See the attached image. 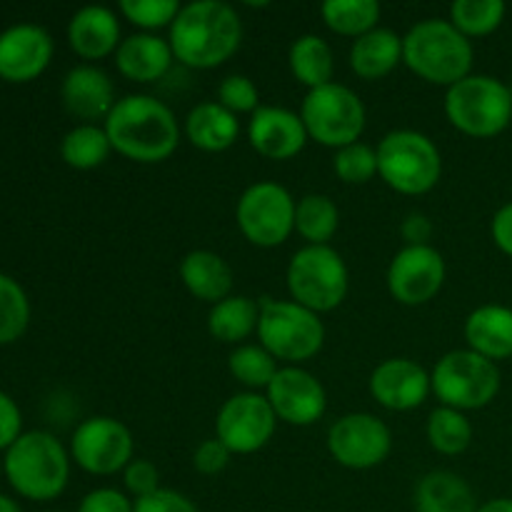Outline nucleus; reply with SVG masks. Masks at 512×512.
Masks as SVG:
<instances>
[{
    "instance_id": "f257e3e1",
    "label": "nucleus",
    "mask_w": 512,
    "mask_h": 512,
    "mask_svg": "<svg viewBox=\"0 0 512 512\" xmlns=\"http://www.w3.org/2000/svg\"><path fill=\"white\" fill-rule=\"evenodd\" d=\"M168 43L185 68L213 70L228 63L243 43V20L223 0H195L180 8L170 25Z\"/></svg>"
},
{
    "instance_id": "f03ea898",
    "label": "nucleus",
    "mask_w": 512,
    "mask_h": 512,
    "mask_svg": "<svg viewBox=\"0 0 512 512\" xmlns=\"http://www.w3.org/2000/svg\"><path fill=\"white\" fill-rule=\"evenodd\" d=\"M115 153L133 163L155 165L180 145V125L173 110L155 95H125L103 123Z\"/></svg>"
},
{
    "instance_id": "7ed1b4c3",
    "label": "nucleus",
    "mask_w": 512,
    "mask_h": 512,
    "mask_svg": "<svg viewBox=\"0 0 512 512\" xmlns=\"http://www.w3.org/2000/svg\"><path fill=\"white\" fill-rule=\"evenodd\" d=\"M3 473L20 498L50 503L68 488L70 453L48 430H28L5 450Z\"/></svg>"
},
{
    "instance_id": "20e7f679",
    "label": "nucleus",
    "mask_w": 512,
    "mask_h": 512,
    "mask_svg": "<svg viewBox=\"0 0 512 512\" xmlns=\"http://www.w3.org/2000/svg\"><path fill=\"white\" fill-rule=\"evenodd\" d=\"M473 40L465 38L448 18H428L403 35V63L430 85H450L473 70Z\"/></svg>"
},
{
    "instance_id": "39448f33",
    "label": "nucleus",
    "mask_w": 512,
    "mask_h": 512,
    "mask_svg": "<svg viewBox=\"0 0 512 512\" xmlns=\"http://www.w3.org/2000/svg\"><path fill=\"white\" fill-rule=\"evenodd\" d=\"M378 175L400 195H425L440 183L443 155L420 130L398 128L378 143Z\"/></svg>"
},
{
    "instance_id": "423d86ee",
    "label": "nucleus",
    "mask_w": 512,
    "mask_h": 512,
    "mask_svg": "<svg viewBox=\"0 0 512 512\" xmlns=\"http://www.w3.org/2000/svg\"><path fill=\"white\" fill-rule=\"evenodd\" d=\"M445 118L470 138H495L512 120L510 85L493 75L470 73L445 90Z\"/></svg>"
},
{
    "instance_id": "0eeeda50",
    "label": "nucleus",
    "mask_w": 512,
    "mask_h": 512,
    "mask_svg": "<svg viewBox=\"0 0 512 512\" xmlns=\"http://www.w3.org/2000/svg\"><path fill=\"white\" fill-rule=\"evenodd\" d=\"M258 340L275 360L288 365L315 358L325 345V325L318 313L295 300H260Z\"/></svg>"
},
{
    "instance_id": "6e6552de",
    "label": "nucleus",
    "mask_w": 512,
    "mask_h": 512,
    "mask_svg": "<svg viewBox=\"0 0 512 512\" xmlns=\"http://www.w3.org/2000/svg\"><path fill=\"white\" fill-rule=\"evenodd\" d=\"M290 300L313 313H330L350 290V273L343 255L330 245H305L285 270Z\"/></svg>"
},
{
    "instance_id": "1a4fd4ad",
    "label": "nucleus",
    "mask_w": 512,
    "mask_h": 512,
    "mask_svg": "<svg viewBox=\"0 0 512 512\" xmlns=\"http://www.w3.org/2000/svg\"><path fill=\"white\" fill-rule=\"evenodd\" d=\"M435 398L460 413L488 408L500 393V368L470 348L450 350L430 373Z\"/></svg>"
},
{
    "instance_id": "9d476101",
    "label": "nucleus",
    "mask_w": 512,
    "mask_h": 512,
    "mask_svg": "<svg viewBox=\"0 0 512 512\" xmlns=\"http://www.w3.org/2000/svg\"><path fill=\"white\" fill-rule=\"evenodd\" d=\"M300 118H303L310 140L335 150L358 143L365 123H368V113H365L360 95L335 80L305 93Z\"/></svg>"
},
{
    "instance_id": "9b49d317",
    "label": "nucleus",
    "mask_w": 512,
    "mask_h": 512,
    "mask_svg": "<svg viewBox=\"0 0 512 512\" xmlns=\"http://www.w3.org/2000/svg\"><path fill=\"white\" fill-rule=\"evenodd\" d=\"M298 200L288 188L273 180L248 185L235 205V220L248 243L258 248H278L295 233Z\"/></svg>"
},
{
    "instance_id": "f8f14e48",
    "label": "nucleus",
    "mask_w": 512,
    "mask_h": 512,
    "mask_svg": "<svg viewBox=\"0 0 512 512\" xmlns=\"http://www.w3.org/2000/svg\"><path fill=\"white\" fill-rule=\"evenodd\" d=\"M133 433L125 423L110 415H93L75 428L70 438V460L90 475L123 473L135 458Z\"/></svg>"
},
{
    "instance_id": "ddd939ff",
    "label": "nucleus",
    "mask_w": 512,
    "mask_h": 512,
    "mask_svg": "<svg viewBox=\"0 0 512 512\" xmlns=\"http://www.w3.org/2000/svg\"><path fill=\"white\" fill-rule=\"evenodd\" d=\"M328 453L348 470H373L388 460L393 433L373 413H348L328 430Z\"/></svg>"
},
{
    "instance_id": "4468645a",
    "label": "nucleus",
    "mask_w": 512,
    "mask_h": 512,
    "mask_svg": "<svg viewBox=\"0 0 512 512\" xmlns=\"http://www.w3.org/2000/svg\"><path fill=\"white\" fill-rule=\"evenodd\" d=\"M278 418L260 393H238L225 400L215 418V438L233 455H253L273 440Z\"/></svg>"
},
{
    "instance_id": "2eb2a0df",
    "label": "nucleus",
    "mask_w": 512,
    "mask_h": 512,
    "mask_svg": "<svg viewBox=\"0 0 512 512\" xmlns=\"http://www.w3.org/2000/svg\"><path fill=\"white\" fill-rule=\"evenodd\" d=\"M445 275H448V268L438 248L405 245L388 265V290L400 305L418 308V305L430 303L443 290Z\"/></svg>"
},
{
    "instance_id": "dca6fc26",
    "label": "nucleus",
    "mask_w": 512,
    "mask_h": 512,
    "mask_svg": "<svg viewBox=\"0 0 512 512\" xmlns=\"http://www.w3.org/2000/svg\"><path fill=\"white\" fill-rule=\"evenodd\" d=\"M275 418L295 428L315 425L328 410V393L323 383L300 365H285L265 390Z\"/></svg>"
},
{
    "instance_id": "f3484780",
    "label": "nucleus",
    "mask_w": 512,
    "mask_h": 512,
    "mask_svg": "<svg viewBox=\"0 0 512 512\" xmlns=\"http://www.w3.org/2000/svg\"><path fill=\"white\" fill-rule=\"evenodd\" d=\"M53 50V35L40 25H10L0 33V80L23 85L40 78L53 60Z\"/></svg>"
},
{
    "instance_id": "a211bd4d",
    "label": "nucleus",
    "mask_w": 512,
    "mask_h": 512,
    "mask_svg": "<svg viewBox=\"0 0 512 512\" xmlns=\"http://www.w3.org/2000/svg\"><path fill=\"white\" fill-rule=\"evenodd\" d=\"M370 395L378 405L393 413L420 408L433 393L430 373L410 358H388L370 373Z\"/></svg>"
},
{
    "instance_id": "6ab92c4d",
    "label": "nucleus",
    "mask_w": 512,
    "mask_h": 512,
    "mask_svg": "<svg viewBox=\"0 0 512 512\" xmlns=\"http://www.w3.org/2000/svg\"><path fill=\"white\" fill-rule=\"evenodd\" d=\"M300 113L280 105H260L248 120V143L258 155L268 160H290L308 145Z\"/></svg>"
},
{
    "instance_id": "aec40b11",
    "label": "nucleus",
    "mask_w": 512,
    "mask_h": 512,
    "mask_svg": "<svg viewBox=\"0 0 512 512\" xmlns=\"http://www.w3.org/2000/svg\"><path fill=\"white\" fill-rule=\"evenodd\" d=\"M60 100L73 118L83 123L98 125V120H108L115 103V85L110 75L98 65H75L65 73L60 83Z\"/></svg>"
},
{
    "instance_id": "412c9836",
    "label": "nucleus",
    "mask_w": 512,
    "mask_h": 512,
    "mask_svg": "<svg viewBox=\"0 0 512 512\" xmlns=\"http://www.w3.org/2000/svg\"><path fill=\"white\" fill-rule=\"evenodd\" d=\"M68 43L83 60H103L115 55L120 40V20L105 5H85L75 10L68 23Z\"/></svg>"
},
{
    "instance_id": "4be33fe9",
    "label": "nucleus",
    "mask_w": 512,
    "mask_h": 512,
    "mask_svg": "<svg viewBox=\"0 0 512 512\" xmlns=\"http://www.w3.org/2000/svg\"><path fill=\"white\" fill-rule=\"evenodd\" d=\"M115 68L133 83H158L173 68V48L155 33H133L115 50Z\"/></svg>"
},
{
    "instance_id": "5701e85b",
    "label": "nucleus",
    "mask_w": 512,
    "mask_h": 512,
    "mask_svg": "<svg viewBox=\"0 0 512 512\" xmlns=\"http://www.w3.org/2000/svg\"><path fill=\"white\" fill-rule=\"evenodd\" d=\"M180 280H183L185 290L193 298L203 300V303L218 305L220 300L233 295V268L223 255L215 250H190L183 260H180Z\"/></svg>"
},
{
    "instance_id": "b1692460",
    "label": "nucleus",
    "mask_w": 512,
    "mask_h": 512,
    "mask_svg": "<svg viewBox=\"0 0 512 512\" xmlns=\"http://www.w3.org/2000/svg\"><path fill=\"white\" fill-rule=\"evenodd\" d=\"M465 343L473 353L493 360L512 358V308L508 305H480L465 318Z\"/></svg>"
},
{
    "instance_id": "393cba45",
    "label": "nucleus",
    "mask_w": 512,
    "mask_h": 512,
    "mask_svg": "<svg viewBox=\"0 0 512 512\" xmlns=\"http://www.w3.org/2000/svg\"><path fill=\"white\" fill-rule=\"evenodd\" d=\"M350 68L363 80H380L403 63V35L378 25L350 45Z\"/></svg>"
},
{
    "instance_id": "a878e982",
    "label": "nucleus",
    "mask_w": 512,
    "mask_h": 512,
    "mask_svg": "<svg viewBox=\"0 0 512 512\" xmlns=\"http://www.w3.org/2000/svg\"><path fill=\"white\" fill-rule=\"evenodd\" d=\"M240 135L238 115L230 113L218 100H205L190 108L185 118V138L203 153H223L233 148Z\"/></svg>"
},
{
    "instance_id": "bb28decb",
    "label": "nucleus",
    "mask_w": 512,
    "mask_h": 512,
    "mask_svg": "<svg viewBox=\"0 0 512 512\" xmlns=\"http://www.w3.org/2000/svg\"><path fill=\"white\" fill-rule=\"evenodd\" d=\"M415 512H478L473 488L453 470H430L415 485Z\"/></svg>"
},
{
    "instance_id": "cd10ccee",
    "label": "nucleus",
    "mask_w": 512,
    "mask_h": 512,
    "mask_svg": "<svg viewBox=\"0 0 512 512\" xmlns=\"http://www.w3.org/2000/svg\"><path fill=\"white\" fill-rule=\"evenodd\" d=\"M260 303H255L248 295H230L210 308L208 333L215 340L228 345H243L250 335L258 333Z\"/></svg>"
},
{
    "instance_id": "c85d7f7f",
    "label": "nucleus",
    "mask_w": 512,
    "mask_h": 512,
    "mask_svg": "<svg viewBox=\"0 0 512 512\" xmlns=\"http://www.w3.org/2000/svg\"><path fill=\"white\" fill-rule=\"evenodd\" d=\"M288 65L293 78L308 90L333 83L335 55L328 40L320 38V35L305 33L295 38L288 50Z\"/></svg>"
},
{
    "instance_id": "c756f323",
    "label": "nucleus",
    "mask_w": 512,
    "mask_h": 512,
    "mask_svg": "<svg viewBox=\"0 0 512 512\" xmlns=\"http://www.w3.org/2000/svg\"><path fill=\"white\" fill-rule=\"evenodd\" d=\"M340 228V210L330 195L308 193L295 205V233L308 245H330Z\"/></svg>"
},
{
    "instance_id": "7c9ffc66",
    "label": "nucleus",
    "mask_w": 512,
    "mask_h": 512,
    "mask_svg": "<svg viewBox=\"0 0 512 512\" xmlns=\"http://www.w3.org/2000/svg\"><path fill=\"white\" fill-rule=\"evenodd\" d=\"M110 153H113V145L103 125L78 123L60 140V158L75 170L100 168L110 158Z\"/></svg>"
},
{
    "instance_id": "2f4dec72",
    "label": "nucleus",
    "mask_w": 512,
    "mask_h": 512,
    "mask_svg": "<svg viewBox=\"0 0 512 512\" xmlns=\"http://www.w3.org/2000/svg\"><path fill=\"white\" fill-rule=\"evenodd\" d=\"M380 13L383 10L375 0H325L323 8H320L323 23L333 33L353 40L378 28Z\"/></svg>"
},
{
    "instance_id": "473e14b6",
    "label": "nucleus",
    "mask_w": 512,
    "mask_h": 512,
    "mask_svg": "<svg viewBox=\"0 0 512 512\" xmlns=\"http://www.w3.org/2000/svg\"><path fill=\"white\" fill-rule=\"evenodd\" d=\"M425 435H428V443L435 453L460 455L470 448V443H473V423H470L468 415L460 413V410L438 405V408L430 413Z\"/></svg>"
},
{
    "instance_id": "72a5a7b5",
    "label": "nucleus",
    "mask_w": 512,
    "mask_h": 512,
    "mask_svg": "<svg viewBox=\"0 0 512 512\" xmlns=\"http://www.w3.org/2000/svg\"><path fill=\"white\" fill-rule=\"evenodd\" d=\"M228 370L240 385L250 390V393H260L268 390L273 378L278 375V360L263 348V345L243 343L230 353Z\"/></svg>"
},
{
    "instance_id": "f704fd0d",
    "label": "nucleus",
    "mask_w": 512,
    "mask_h": 512,
    "mask_svg": "<svg viewBox=\"0 0 512 512\" xmlns=\"http://www.w3.org/2000/svg\"><path fill=\"white\" fill-rule=\"evenodd\" d=\"M505 10L503 0H455L448 20L468 40L485 38L503 25Z\"/></svg>"
},
{
    "instance_id": "c9c22d12",
    "label": "nucleus",
    "mask_w": 512,
    "mask_h": 512,
    "mask_svg": "<svg viewBox=\"0 0 512 512\" xmlns=\"http://www.w3.org/2000/svg\"><path fill=\"white\" fill-rule=\"evenodd\" d=\"M30 325V300L23 285L0 273V345H10L25 335Z\"/></svg>"
},
{
    "instance_id": "e433bc0d",
    "label": "nucleus",
    "mask_w": 512,
    "mask_h": 512,
    "mask_svg": "<svg viewBox=\"0 0 512 512\" xmlns=\"http://www.w3.org/2000/svg\"><path fill=\"white\" fill-rule=\"evenodd\" d=\"M333 170L345 185H365L378 175V150L368 143H353L335 150Z\"/></svg>"
},
{
    "instance_id": "4c0bfd02",
    "label": "nucleus",
    "mask_w": 512,
    "mask_h": 512,
    "mask_svg": "<svg viewBox=\"0 0 512 512\" xmlns=\"http://www.w3.org/2000/svg\"><path fill=\"white\" fill-rule=\"evenodd\" d=\"M183 5L178 0H120V13L143 33H155L173 25Z\"/></svg>"
},
{
    "instance_id": "58836bf2",
    "label": "nucleus",
    "mask_w": 512,
    "mask_h": 512,
    "mask_svg": "<svg viewBox=\"0 0 512 512\" xmlns=\"http://www.w3.org/2000/svg\"><path fill=\"white\" fill-rule=\"evenodd\" d=\"M218 103L223 108H228L230 113H250L260 108V93L258 85L248 78V75H228V78L220 80L218 85Z\"/></svg>"
},
{
    "instance_id": "ea45409f",
    "label": "nucleus",
    "mask_w": 512,
    "mask_h": 512,
    "mask_svg": "<svg viewBox=\"0 0 512 512\" xmlns=\"http://www.w3.org/2000/svg\"><path fill=\"white\" fill-rule=\"evenodd\" d=\"M123 483H125V490L133 495V500H140V498H145V495H150V493H155V490L163 488V485H160L158 465L150 463V460H145V458L130 460L128 468L123 470Z\"/></svg>"
},
{
    "instance_id": "a19ab883",
    "label": "nucleus",
    "mask_w": 512,
    "mask_h": 512,
    "mask_svg": "<svg viewBox=\"0 0 512 512\" xmlns=\"http://www.w3.org/2000/svg\"><path fill=\"white\" fill-rule=\"evenodd\" d=\"M133 512H200V510L188 495L178 493V490L160 488L155 490V493L145 495V498L135 500Z\"/></svg>"
},
{
    "instance_id": "79ce46f5",
    "label": "nucleus",
    "mask_w": 512,
    "mask_h": 512,
    "mask_svg": "<svg viewBox=\"0 0 512 512\" xmlns=\"http://www.w3.org/2000/svg\"><path fill=\"white\" fill-rule=\"evenodd\" d=\"M230 458H233V453L228 450V445L218 438H210L203 440V443L195 448L193 468L198 470L200 475H218L228 468Z\"/></svg>"
},
{
    "instance_id": "37998d69",
    "label": "nucleus",
    "mask_w": 512,
    "mask_h": 512,
    "mask_svg": "<svg viewBox=\"0 0 512 512\" xmlns=\"http://www.w3.org/2000/svg\"><path fill=\"white\" fill-rule=\"evenodd\" d=\"M135 500H130L118 488H95L80 500L78 512H133Z\"/></svg>"
},
{
    "instance_id": "c03bdc74",
    "label": "nucleus",
    "mask_w": 512,
    "mask_h": 512,
    "mask_svg": "<svg viewBox=\"0 0 512 512\" xmlns=\"http://www.w3.org/2000/svg\"><path fill=\"white\" fill-rule=\"evenodd\" d=\"M23 435V415L18 403L0 390V450H8Z\"/></svg>"
},
{
    "instance_id": "a18cd8bd",
    "label": "nucleus",
    "mask_w": 512,
    "mask_h": 512,
    "mask_svg": "<svg viewBox=\"0 0 512 512\" xmlns=\"http://www.w3.org/2000/svg\"><path fill=\"white\" fill-rule=\"evenodd\" d=\"M433 233L435 225L425 213L405 215L403 225H400V235H403L405 245H430Z\"/></svg>"
},
{
    "instance_id": "49530a36",
    "label": "nucleus",
    "mask_w": 512,
    "mask_h": 512,
    "mask_svg": "<svg viewBox=\"0 0 512 512\" xmlns=\"http://www.w3.org/2000/svg\"><path fill=\"white\" fill-rule=\"evenodd\" d=\"M490 235H493V243L498 245L500 253H505L508 258H512V200L510 203H505L503 208H498V213L493 215Z\"/></svg>"
},
{
    "instance_id": "de8ad7c7",
    "label": "nucleus",
    "mask_w": 512,
    "mask_h": 512,
    "mask_svg": "<svg viewBox=\"0 0 512 512\" xmlns=\"http://www.w3.org/2000/svg\"><path fill=\"white\" fill-rule=\"evenodd\" d=\"M478 512H512V498L488 500V503L480 505Z\"/></svg>"
},
{
    "instance_id": "09e8293b",
    "label": "nucleus",
    "mask_w": 512,
    "mask_h": 512,
    "mask_svg": "<svg viewBox=\"0 0 512 512\" xmlns=\"http://www.w3.org/2000/svg\"><path fill=\"white\" fill-rule=\"evenodd\" d=\"M0 512H23V510H20V505L15 503L13 498H8V495H0Z\"/></svg>"
},
{
    "instance_id": "8fccbe9b",
    "label": "nucleus",
    "mask_w": 512,
    "mask_h": 512,
    "mask_svg": "<svg viewBox=\"0 0 512 512\" xmlns=\"http://www.w3.org/2000/svg\"><path fill=\"white\" fill-rule=\"evenodd\" d=\"M3 475H5V473H3V465H0V478H3Z\"/></svg>"
},
{
    "instance_id": "3c124183",
    "label": "nucleus",
    "mask_w": 512,
    "mask_h": 512,
    "mask_svg": "<svg viewBox=\"0 0 512 512\" xmlns=\"http://www.w3.org/2000/svg\"><path fill=\"white\" fill-rule=\"evenodd\" d=\"M45 512H63V510H45Z\"/></svg>"
},
{
    "instance_id": "603ef678",
    "label": "nucleus",
    "mask_w": 512,
    "mask_h": 512,
    "mask_svg": "<svg viewBox=\"0 0 512 512\" xmlns=\"http://www.w3.org/2000/svg\"><path fill=\"white\" fill-rule=\"evenodd\" d=\"M510 93H512V80H510Z\"/></svg>"
}]
</instances>
